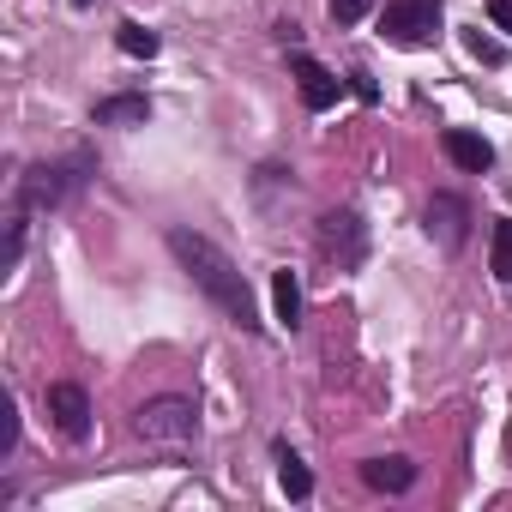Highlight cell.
<instances>
[{
    "instance_id": "cell-1",
    "label": "cell",
    "mask_w": 512,
    "mask_h": 512,
    "mask_svg": "<svg viewBox=\"0 0 512 512\" xmlns=\"http://www.w3.org/2000/svg\"><path fill=\"white\" fill-rule=\"evenodd\" d=\"M169 253H175V260H181V272L235 320V326H260V314H253V290H247V278L235 272V260H229V253L217 247V241H205L199 229H169Z\"/></svg>"
},
{
    "instance_id": "cell-5",
    "label": "cell",
    "mask_w": 512,
    "mask_h": 512,
    "mask_svg": "<svg viewBox=\"0 0 512 512\" xmlns=\"http://www.w3.org/2000/svg\"><path fill=\"white\" fill-rule=\"evenodd\" d=\"M422 223H428V235H434V241L452 253V247H464V229H470V205H464V199H452V193H434Z\"/></svg>"
},
{
    "instance_id": "cell-6",
    "label": "cell",
    "mask_w": 512,
    "mask_h": 512,
    "mask_svg": "<svg viewBox=\"0 0 512 512\" xmlns=\"http://www.w3.org/2000/svg\"><path fill=\"white\" fill-rule=\"evenodd\" d=\"M290 73H296V85H302V103H308L314 115H326V109L338 103V79H332V73H326L314 55H296V61H290Z\"/></svg>"
},
{
    "instance_id": "cell-11",
    "label": "cell",
    "mask_w": 512,
    "mask_h": 512,
    "mask_svg": "<svg viewBox=\"0 0 512 512\" xmlns=\"http://www.w3.org/2000/svg\"><path fill=\"white\" fill-rule=\"evenodd\" d=\"M278 482H284L290 500H308V494H314V476H308V464H302L290 446H278Z\"/></svg>"
},
{
    "instance_id": "cell-4",
    "label": "cell",
    "mask_w": 512,
    "mask_h": 512,
    "mask_svg": "<svg viewBox=\"0 0 512 512\" xmlns=\"http://www.w3.org/2000/svg\"><path fill=\"white\" fill-rule=\"evenodd\" d=\"M49 416H55V428L67 440H85L91 434V398H85V386H73V380L49 386Z\"/></svg>"
},
{
    "instance_id": "cell-16",
    "label": "cell",
    "mask_w": 512,
    "mask_h": 512,
    "mask_svg": "<svg viewBox=\"0 0 512 512\" xmlns=\"http://www.w3.org/2000/svg\"><path fill=\"white\" fill-rule=\"evenodd\" d=\"M470 55H476V61H488V67H494V61H500V49H494V43H488V37H482V31H470Z\"/></svg>"
},
{
    "instance_id": "cell-13",
    "label": "cell",
    "mask_w": 512,
    "mask_h": 512,
    "mask_svg": "<svg viewBox=\"0 0 512 512\" xmlns=\"http://www.w3.org/2000/svg\"><path fill=\"white\" fill-rule=\"evenodd\" d=\"M115 43H121L127 55H145V61L157 55V31H145V25H121V31H115Z\"/></svg>"
},
{
    "instance_id": "cell-3",
    "label": "cell",
    "mask_w": 512,
    "mask_h": 512,
    "mask_svg": "<svg viewBox=\"0 0 512 512\" xmlns=\"http://www.w3.org/2000/svg\"><path fill=\"white\" fill-rule=\"evenodd\" d=\"M380 31H386L398 49H422V43L440 31V0H386Z\"/></svg>"
},
{
    "instance_id": "cell-9",
    "label": "cell",
    "mask_w": 512,
    "mask_h": 512,
    "mask_svg": "<svg viewBox=\"0 0 512 512\" xmlns=\"http://www.w3.org/2000/svg\"><path fill=\"white\" fill-rule=\"evenodd\" d=\"M91 121H97V127H145V121H151V103H145V97H103Z\"/></svg>"
},
{
    "instance_id": "cell-18",
    "label": "cell",
    "mask_w": 512,
    "mask_h": 512,
    "mask_svg": "<svg viewBox=\"0 0 512 512\" xmlns=\"http://www.w3.org/2000/svg\"><path fill=\"white\" fill-rule=\"evenodd\" d=\"M73 7H91V0H73Z\"/></svg>"
},
{
    "instance_id": "cell-10",
    "label": "cell",
    "mask_w": 512,
    "mask_h": 512,
    "mask_svg": "<svg viewBox=\"0 0 512 512\" xmlns=\"http://www.w3.org/2000/svg\"><path fill=\"white\" fill-rule=\"evenodd\" d=\"M338 241H344V266H356L362 260V223L350 211H332L326 217V253H338Z\"/></svg>"
},
{
    "instance_id": "cell-8",
    "label": "cell",
    "mask_w": 512,
    "mask_h": 512,
    "mask_svg": "<svg viewBox=\"0 0 512 512\" xmlns=\"http://www.w3.org/2000/svg\"><path fill=\"white\" fill-rule=\"evenodd\" d=\"M362 482L380 488V494H404V488L416 482V464H410V458H368V464H362Z\"/></svg>"
},
{
    "instance_id": "cell-15",
    "label": "cell",
    "mask_w": 512,
    "mask_h": 512,
    "mask_svg": "<svg viewBox=\"0 0 512 512\" xmlns=\"http://www.w3.org/2000/svg\"><path fill=\"white\" fill-rule=\"evenodd\" d=\"M368 7H374V0H332V19H338V25H356Z\"/></svg>"
},
{
    "instance_id": "cell-17",
    "label": "cell",
    "mask_w": 512,
    "mask_h": 512,
    "mask_svg": "<svg viewBox=\"0 0 512 512\" xmlns=\"http://www.w3.org/2000/svg\"><path fill=\"white\" fill-rule=\"evenodd\" d=\"M488 13H494L500 31H512V0H488Z\"/></svg>"
},
{
    "instance_id": "cell-14",
    "label": "cell",
    "mask_w": 512,
    "mask_h": 512,
    "mask_svg": "<svg viewBox=\"0 0 512 512\" xmlns=\"http://www.w3.org/2000/svg\"><path fill=\"white\" fill-rule=\"evenodd\" d=\"M494 272H500V278H512V217H500V223H494Z\"/></svg>"
},
{
    "instance_id": "cell-12",
    "label": "cell",
    "mask_w": 512,
    "mask_h": 512,
    "mask_svg": "<svg viewBox=\"0 0 512 512\" xmlns=\"http://www.w3.org/2000/svg\"><path fill=\"white\" fill-rule=\"evenodd\" d=\"M272 302H278V320H284V326L302 320V284H296V272H278V278H272Z\"/></svg>"
},
{
    "instance_id": "cell-7",
    "label": "cell",
    "mask_w": 512,
    "mask_h": 512,
    "mask_svg": "<svg viewBox=\"0 0 512 512\" xmlns=\"http://www.w3.org/2000/svg\"><path fill=\"white\" fill-rule=\"evenodd\" d=\"M446 157H452L458 169H470V175H482V169L494 163V145H488L482 133H464V127H446Z\"/></svg>"
},
{
    "instance_id": "cell-2",
    "label": "cell",
    "mask_w": 512,
    "mask_h": 512,
    "mask_svg": "<svg viewBox=\"0 0 512 512\" xmlns=\"http://www.w3.org/2000/svg\"><path fill=\"white\" fill-rule=\"evenodd\" d=\"M133 434L151 446H187L199 434V410H193V398H151V404H139Z\"/></svg>"
}]
</instances>
